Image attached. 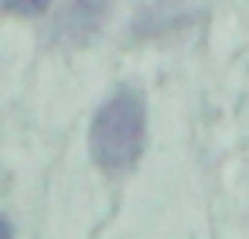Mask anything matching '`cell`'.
<instances>
[{
	"instance_id": "3957f363",
	"label": "cell",
	"mask_w": 249,
	"mask_h": 239,
	"mask_svg": "<svg viewBox=\"0 0 249 239\" xmlns=\"http://www.w3.org/2000/svg\"><path fill=\"white\" fill-rule=\"evenodd\" d=\"M52 0H0V7L11 11V14H24V18H38L48 11Z\"/></svg>"
},
{
	"instance_id": "277c9868",
	"label": "cell",
	"mask_w": 249,
	"mask_h": 239,
	"mask_svg": "<svg viewBox=\"0 0 249 239\" xmlns=\"http://www.w3.org/2000/svg\"><path fill=\"white\" fill-rule=\"evenodd\" d=\"M11 232H14V229H11L7 222H0V236H11Z\"/></svg>"
},
{
	"instance_id": "7a4b0ae2",
	"label": "cell",
	"mask_w": 249,
	"mask_h": 239,
	"mask_svg": "<svg viewBox=\"0 0 249 239\" xmlns=\"http://www.w3.org/2000/svg\"><path fill=\"white\" fill-rule=\"evenodd\" d=\"M109 0H69L62 18H58V38H65L69 45H82L96 35L99 21L106 18Z\"/></svg>"
},
{
	"instance_id": "6da1fadb",
	"label": "cell",
	"mask_w": 249,
	"mask_h": 239,
	"mask_svg": "<svg viewBox=\"0 0 249 239\" xmlns=\"http://www.w3.org/2000/svg\"><path fill=\"white\" fill-rule=\"evenodd\" d=\"M143 137H147L143 96L133 89H120L96 113L92 130H89V150H92L96 164L116 171V167H130L140 157Z\"/></svg>"
}]
</instances>
